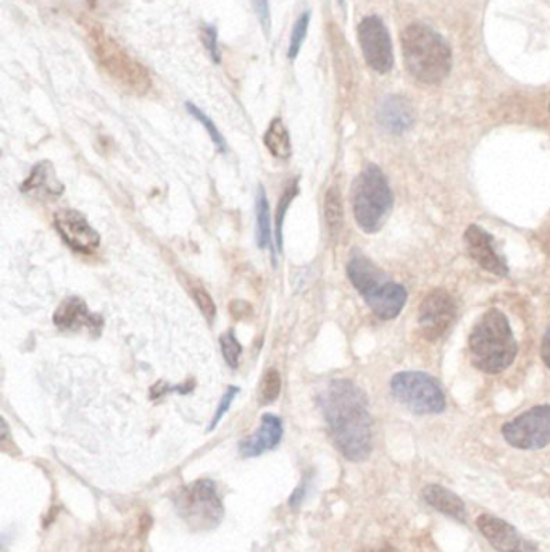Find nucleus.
<instances>
[{
    "label": "nucleus",
    "instance_id": "393cba45",
    "mask_svg": "<svg viewBox=\"0 0 550 552\" xmlns=\"http://www.w3.org/2000/svg\"><path fill=\"white\" fill-rule=\"evenodd\" d=\"M281 393V375L278 370H268L262 378L259 389V401L262 406L275 402Z\"/></svg>",
    "mask_w": 550,
    "mask_h": 552
},
{
    "label": "nucleus",
    "instance_id": "bb28decb",
    "mask_svg": "<svg viewBox=\"0 0 550 552\" xmlns=\"http://www.w3.org/2000/svg\"><path fill=\"white\" fill-rule=\"evenodd\" d=\"M186 109H188V112L191 113L192 117L196 118L197 122H200V125L204 126L207 133L210 134L213 144L217 146L218 151L226 152L225 138L221 136L220 130H218L217 125L212 122V118L207 117V115H205V113L202 112L197 105L191 104V102L186 104Z\"/></svg>",
    "mask_w": 550,
    "mask_h": 552
},
{
    "label": "nucleus",
    "instance_id": "6ab92c4d",
    "mask_svg": "<svg viewBox=\"0 0 550 552\" xmlns=\"http://www.w3.org/2000/svg\"><path fill=\"white\" fill-rule=\"evenodd\" d=\"M347 275L352 281L354 288L362 294L363 297L375 291L378 286L383 285V273L371 264L367 257L354 256L347 265Z\"/></svg>",
    "mask_w": 550,
    "mask_h": 552
},
{
    "label": "nucleus",
    "instance_id": "2f4dec72",
    "mask_svg": "<svg viewBox=\"0 0 550 552\" xmlns=\"http://www.w3.org/2000/svg\"><path fill=\"white\" fill-rule=\"evenodd\" d=\"M254 9L259 17L260 25H262L265 34L270 33L271 13L270 0H254Z\"/></svg>",
    "mask_w": 550,
    "mask_h": 552
},
{
    "label": "nucleus",
    "instance_id": "ddd939ff",
    "mask_svg": "<svg viewBox=\"0 0 550 552\" xmlns=\"http://www.w3.org/2000/svg\"><path fill=\"white\" fill-rule=\"evenodd\" d=\"M465 244L471 259L475 260L481 268L497 276L509 275V268L505 265L504 259H500L494 249V239L481 226H468L465 231Z\"/></svg>",
    "mask_w": 550,
    "mask_h": 552
},
{
    "label": "nucleus",
    "instance_id": "a878e982",
    "mask_svg": "<svg viewBox=\"0 0 550 552\" xmlns=\"http://www.w3.org/2000/svg\"><path fill=\"white\" fill-rule=\"evenodd\" d=\"M310 20H312V13L307 10V12L300 15L299 20L296 21V25L292 28L291 44H289L288 51L289 60H294L299 55L302 44L305 41V36H307V31H309Z\"/></svg>",
    "mask_w": 550,
    "mask_h": 552
},
{
    "label": "nucleus",
    "instance_id": "9d476101",
    "mask_svg": "<svg viewBox=\"0 0 550 552\" xmlns=\"http://www.w3.org/2000/svg\"><path fill=\"white\" fill-rule=\"evenodd\" d=\"M455 314L457 307L452 296L444 289H434L423 299L418 312L421 333L430 341H436L452 325Z\"/></svg>",
    "mask_w": 550,
    "mask_h": 552
},
{
    "label": "nucleus",
    "instance_id": "423d86ee",
    "mask_svg": "<svg viewBox=\"0 0 550 552\" xmlns=\"http://www.w3.org/2000/svg\"><path fill=\"white\" fill-rule=\"evenodd\" d=\"M173 504L180 519L196 532H207L223 520V502L212 480H197L173 494Z\"/></svg>",
    "mask_w": 550,
    "mask_h": 552
},
{
    "label": "nucleus",
    "instance_id": "a211bd4d",
    "mask_svg": "<svg viewBox=\"0 0 550 552\" xmlns=\"http://www.w3.org/2000/svg\"><path fill=\"white\" fill-rule=\"evenodd\" d=\"M423 499L430 504L433 509L447 515L450 519L465 522L467 519V509L465 502L454 493L441 485H428L423 488Z\"/></svg>",
    "mask_w": 550,
    "mask_h": 552
},
{
    "label": "nucleus",
    "instance_id": "c85d7f7f",
    "mask_svg": "<svg viewBox=\"0 0 550 552\" xmlns=\"http://www.w3.org/2000/svg\"><path fill=\"white\" fill-rule=\"evenodd\" d=\"M200 39H202V44H204L205 49L209 52L213 62L220 63L221 54L220 47H218L217 28L212 25L202 26V30H200Z\"/></svg>",
    "mask_w": 550,
    "mask_h": 552
},
{
    "label": "nucleus",
    "instance_id": "4468645a",
    "mask_svg": "<svg viewBox=\"0 0 550 552\" xmlns=\"http://www.w3.org/2000/svg\"><path fill=\"white\" fill-rule=\"evenodd\" d=\"M54 323L60 330H80L81 327L100 330L104 325L102 318L99 315L91 314L88 306L80 297L65 299L55 312Z\"/></svg>",
    "mask_w": 550,
    "mask_h": 552
},
{
    "label": "nucleus",
    "instance_id": "c756f323",
    "mask_svg": "<svg viewBox=\"0 0 550 552\" xmlns=\"http://www.w3.org/2000/svg\"><path fill=\"white\" fill-rule=\"evenodd\" d=\"M192 296L196 299L200 312L212 322L215 315H217V309H215V302H213L210 294L204 288H192Z\"/></svg>",
    "mask_w": 550,
    "mask_h": 552
},
{
    "label": "nucleus",
    "instance_id": "473e14b6",
    "mask_svg": "<svg viewBox=\"0 0 550 552\" xmlns=\"http://www.w3.org/2000/svg\"><path fill=\"white\" fill-rule=\"evenodd\" d=\"M541 356L544 364L550 368V325L547 328L546 335L542 338Z\"/></svg>",
    "mask_w": 550,
    "mask_h": 552
},
{
    "label": "nucleus",
    "instance_id": "aec40b11",
    "mask_svg": "<svg viewBox=\"0 0 550 552\" xmlns=\"http://www.w3.org/2000/svg\"><path fill=\"white\" fill-rule=\"evenodd\" d=\"M21 191L39 196H60L63 193V184L57 180L52 164L44 160L33 168L30 178L21 186Z\"/></svg>",
    "mask_w": 550,
    "mask_h": 552
},
{
    "label": "nucleus",
    "instance_id": "20e7f679",
    "mask_svg": "<svg viewBox=\"0 0 550 552\" xmlns=\"http://www.w3.org/2000/svg\"><path fill=\"white\" fill-rule=\"evenodd\" d=\"M89 38L100 65L121 88L133 94H146L149 91L150 76L146 67L134 60L112 36L92 23L89 26Z\"/></svg>",
    "mask_w": 550,
    "mask_h": 552
},
{
    "label": "nucleus",
    "instance_id": "2eb2a0df",
    "mask_svg": "<svg viewBox=\"0 0 550 552\" xmlns=\"http://www.w3.org/2000/svg\"><path fill=\"white\" fill-rule=\"evenodd\" d=\"M365 301L375 315L383 320H392L404 309L405 302H407V291L402 285L384 281L383 285L378 286L375 291H371L365 296Z\"/></svg>",
    "mask_w": 550,
    "mask_h": 552
},
{
    "label": "nucleus",
    "instance_id": "f3484780",
    "mask_svg": "<svg viewBox=\"0 0 550 552\" xmlns=\"http://www.w3.org/2000/svg\"><path fill=\"white\" fill-rule=\"evenodd\" d=\"M378 120L392 134H402L412 128L415 113L407 99L400 96H389L381 102Z\"/></svg>",
    "mask_w": 550,
    "mask_h": 552
},
{
    "label": "nucleus",
    "instance_id": "72a5a7b5",
    "mask_svg": "<svg viewBox=\"0 0 550 552\" xmlns=\"http://www.w3.org/2000/svg\"><path fill=\"white\" fill-rule=\"evenodd\" d=\"M363 552H399L397 551L394 546H391V544H384V546H378V548H371L367 549V551Z\"/></svg>",
    "mask_w": 550,
    "mask_h": 552
},
{
    "label": "nucleus",
    "instance_id": "f257e3e1",
    "mask_svg": "<svg viewBox=\"0 0 550 552\" xmlns=\"http://www.w3.org/2000/svg\"><path fill=\"white\" fill-rule=\"evenodd\" d=\"M321 409L334 444L352 462L367 460L373 448L368 399L350 380H333L321 396Z\"/></svg>",
    "mask_w": 550,
    "mask_h": 552
},
{
    "label": "nucleus",
    "instance_id": "f03ea898",
    "mask_svg": "<svg viewBox=\"0 0 550 552\" xmlns=\"http://www.w3.org/2000/svg\"><path fill=\"white\" fill-rule=\"evenodd\" d=\"M471 362L481 372H504L517 357V341L509 320L500 310L491 309L478 320L470 335Z\"/></svg>",
    "mask_w": 550,
    "mask_h": 552
},
{
    "label": "nucleus",
    "instance_id": "6e6552de",
    "mask_svg": "<svg viewBox=\"0 0 550 552\" xmlns=\"http://www.w3.org/2000/svg\"><path fill=\"white\" fill-rule=\"evenodd\" d=\"M502 435L512 448L538 451L550 444V406H536L505 423Z\"/></svg>",
    "mask_w": 550,
    "mask_h": 552
},
{
    "label": "nucleus",
    "instance_id": "5701e85b",
    "mask_svg": "<svg viewBox=\"0 0 550 552\" xmlns=\"http://www.w3.org/2000/svg\"><path fill=\"white\" fill-rule=\"evenodd\" d=\"M325 218L331 238H338L342 226V204L341 194L336 186L326 193L325 197Z\"/></svg>",
    "mask_w": 550,
    "mask_h": 552
},
{
    "label": "nucleus",
    "instance_id": "c9c22d12",
    "mask_svg": "<svg viewBox=\"0 0 550 552\" xmlns=\"http://www.w3.org/2000/svg\"><path fill=\"white\" fill-rule=\"evenodd\" d=\"M549 493H550V490H549Z\"/></svg>",
    "mask_w": 550,
    "mask_h": 552
},
{
    "label": "nucleus",
    "instance_id": "f8f14e48",
    "mask_svg": "<svg viewBox=\"0 0 550 552\" xmlns=\"http://www.w3.org/2000/svg\"><path fill=\"white\" fill-rule=\"evenodd\" d=\"M55 228L59 231L63 241L78 252L96 251L100 244V236L88 220L76 210H59L55 214Z\"/></svg>",
    "mask_w": 550,
    "mask_h": 552
},
{
    "label": "nucleus",
    "instance_id": "1a4fd4ad",
    "mask_svg": "<svg viewBox=\"0 0 550 552\" xmlns=\"http://www.w3.org/2000/svg\"><path fill=\"white\" fill-rule=\"evenodd\" d=\"M359 42L365 62L375 72L388 73L394 65L391 36L380 17L363 18L359 25Z\"/></svg>",
    "mask_w": 550,
    "mask_h": 552
},
{
    "label": "nucleus",
    "instance_id": "0eeeda50",
    "mask_svg": "<svg viewBox=\"0 0 550 552\" xmlns=\"http://www.w3.org/2000/svg\"><path fill=\"white\" fill-rule=\"evenodd\" d=\"M392 396L415 414H441L446 409V396L441 386L426 373L400 372L391 380Z\"/></svg>",
    "mask_w": 550,
    "mask_h": 552
},
{
    "label": "nucleus",
    "instance_id": "7ed1b4c3",
    "mask_svg": "<svg viewBox=\"0 0 550 552\" xmlns=\"http://www.w3.org/2000/svg\"><path fill=\"white\" fill-rule=\"evenodd\" d=\"M405 67L418 81L439 84L449 76L452 52L441 34L430 26L412 23L402 33Z\"/></svg>",
    "mask_w": 550,
    "mask_h": 552
},
{
    "label": "nucleus",
    "instance_id": "b1692460",
    "mask_svg": "<svg viewBox=\"0 0 550 552\" xmlns=\"http://www.w3.org/2000/svg\"><path fill=\"white\" fill-rule=\"evenodd\" d=\"M297 194H299V181H289L288 186L284 189L280 205H278V212H276V247H278V252H283V220L286 217V212H288L292 199Z\"/></svg>",
    "mask_w": 550,
    "mask_h": 552
},
{
    "label": "nucleus",
    "instance_id": "7c9ffc66",
    "mask_svg": "<svg viewBox=\"0 0 550 552\" xmlns=\"http://www.w3.org/2000/svg\"><path fill=\"white\" fill-rule=\"evenodd\" d=\"M239 388L236 386H230L228 391H226L225 396L221 399L220 406H218L217 412H215V417H213L212 425H210V430L217 427L218 422L223 419V415L230 410L231 404H233L234 398L238 396Z\"/></svg>",
    "mask_w": 550,
    "mask_h": 552
},
{
    "label": "nucleus",
    "instance_id": "dca6fc26",
    "mask_svg": "<svg viewBox=\"0 0 550 552\" xmlns=\"http://www.w3.org/2000/svg\"><path fill=\"white\" fill-rule=\"evenodd\" d=\"M281 438H283V423L280 417L265 414L259 430L239 444V451L244 457H257L263 452L275 449L280 444Z\"/></svg>",
    "mask_w": 550,
    "mask_h": 552
},
{
    "label": "nucleus",
    "instance_id": "39448f33",
    "mask_svg": "<svg viewBox=\"0 0 550 552\" xmlns=\"http://www.w3.org/2000/svg\"><path fill=\"white\" fill-rule=\"evenodd\" d=\"M392 193L388 180L376 165H368L354 184V217L365 233H376L386 222L392 209Z\"/></svg>",
    "mask_w": 550,
    "mask_h": 552
},
{
    "label": "nucleus",
    "instance_id": "cd10ccee",
    "mask_svg": "<svg viewBox=\"0 0 550 552\" xmlns=\"http://www.w3.org/2000/svg\"><path fill=\"white\" fill-rule=\"evenodd\" d=\"M221 352L225 357L226 364L231 368H236L239 365V357L242 354V346L239 344L238 339L234 336L233 331H228L220 338Z\"/></svg>",
    "mask_w": 550,
    "mask_h": 552
},
{
    "label": "nucleus",
    "instance_id": "412c9836",
    "mask_svg": "<svg viewBox=\"0 0 550 552\" xmlns=\"http://www.w3.org/2000/svg\"><path fill=\"white\" fill-rule=\"evenodd\" d=\"M263 141H265L268 151L276 159L286 160L291 157V138H289L288 128L284 126L281 118H275L270 123Z\"/></svg>",
    "mask_w": 550,
    "mask_h": 552
},
{
    "label": "nucleus",
    "instance_id": "4be33fe9",
    "mask_svg": "<svg viewBox=\"0 0 550 552\" xmlns=\"http://www.w3.org/2000/svg\"><path fill=\"white\" fill-rule=\"evenodd\" d=\"M255 212H257V246L260 249H267L268 246H271V217L270 204H268L267 193L263 186H259L257 189Z\"/></svg>",
    "mask_w": 550,
    "mask_h": 552
},
{
    "label": "nucleus",
    "instance_id": "9b49d317",
    "mask_svg": "<svg viewBox=\"0 0 550 552\" xmlns=\"http://www.w3.org/2000/svg\"><path fill=\"white\" fill-rule=\"evenodd\" d=\"M476 527L492 548L499 552H538V546L533 541L525 540L517 528L499 517L480 515L476 520Z\"/></svg>",
    "mask_w": 550,
    "mask_h": 552
},
{
    "label": "nucleus",
    "instance_id": "f704fd0d",
    "mask_svg": "<svg viewBox=\"0 0 550 552\" xmlns=\"http://www.w3.org/2000/svg\"><path fill=\"white\" fill-rule=\"evenodd\" d=\"M339 2H341V5H344V0H339Z\"/></svg>",
    "mask_w": 550,
    "mask_h": 552
}]
</instances>
